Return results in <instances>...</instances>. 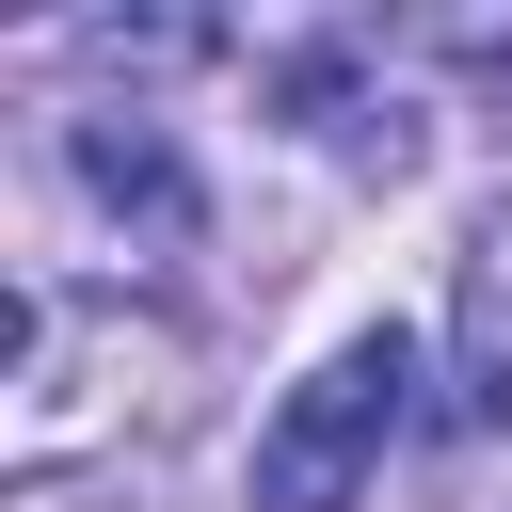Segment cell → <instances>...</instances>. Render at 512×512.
Here are the masks:
<instances>
[{
	"label": "cell",
	"mask_w": 512,
	"mask_h": 512,
	"mask_svg": "<svg viewBox=\"0 0 512 512\" xmlns=\"http://www.w3.org/2000/svg\"><path fill=\"white\" fill-rule=\"evenodd\" d=\"M400 416H416V336H400V320L336 336V352L288 384V416L256 432V512H352L368 464L400 448Z\"/></svg>",
	"instance_id": "obj_1"
},
{
	"label": "cell",
	"mask_w": 512,
	"mask_h": 512,
	"mask_svg": "<svg viewBox=\"0 0 512 512\" xmlns=\"http://www.w3.org/2000/svg\"><path fill=\"white\" fill-rule=\"evenodd\" d=\"M464 400L512 416V192H496V224H480V256H464Z\"/></svg>",
	"instance_id": "obj_2"
},
{
	"label": "cell",
	"mask_w": 512,
	"mask_h": 512,
	"mask_svg": "<svg viewBox=\"0 0 512 512\" xmlns=\"http://www.w3.org/2000/svg\"><path fill=\"white\" fill-rule=\"evenodd\" d=\"M80 176H96V208H144L160 240L192 224V192H176V144H160V128H128V112H96V128H80Z\"/></svg>",
	"instance_id": "obj_3"
}]
</instances>
